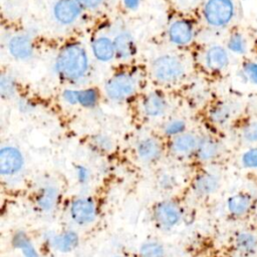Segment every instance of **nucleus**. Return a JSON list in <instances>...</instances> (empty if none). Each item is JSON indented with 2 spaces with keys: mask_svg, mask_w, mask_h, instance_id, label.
Wrapping results in <instances>:
<instances>
[{
  "mask_svg": "<svg viewBox=\"0 0 257 257\" xmlns=\"http://www.w3.org/2000/svg\"><path fill=\"white\" fill-rule=\"evenodd\" d=\"M228 54L223 47L214 45L206 51L205 63L209 69L213 71H220L228 65Z\"/></svg>",
  "mask_w": 257,
  "mask_h": 257,
  "instance_id": "obj_16",
  "label": "nucleus"
},
{
  "mask_svg": "<svg viewBox=\"0 0 257 257\" xmlns=\"http://www.w3.org/2000/svg\"><path fill=\"white\" fill-rule=\"evenodd\" d=\"M141 257H164L165 252L161 244L157 242H148L140 249Z\"/></svg>",
  "mask_w": 257,
  "mask_h": 257,
  "instance_id": "obj_27",
  "label": "nucleus"
},
{
  "mask_svg": "<svg viewBox=\"0 0 257 257\" xmlns=\"http://www.w3.org/2000/svg\"><path fill=\"white\" fill-rule=\"evenodd\" d=\"M24 165L22 153L13 146L2 147L0 150V173L3 176H12L21 171Z\"/></svg>",
  "mask_w": 257,
  "mask_h": 257,
  "instance_id": "obj_6",
  "label": "nucleus"
},
{
  "mask_svg": "<svg viewBox=\"0 0 257 257\" xmlns=\"http://www.w3.org/2000/svg\"><path fill=\"white\" fill-rule=\"evenodd\" d=\"M138 157L145 163L158 161L163 153L161 142L155 137H145L141 139L136 146Z\"/></svg>",
  "mask_w": 257,
  "mask_h": 257,
  "instance_id": "obj_12",
  "label": "nucleus"
},
{
  "mask_svg": "<svg viewBox=\"0 0 257 257\" xmlns=\"http://www.w3.org/2000/svg\"><path fill=\"white\" fill-rule=\"evenodd\" d=\"M98 99V91L93 87L77 89V104L81 105L82 107L92 108L97 104Z\"/></svg>",
  "mask_w": 257,
  "mask_h": 257,
  "instance_id": "obj_22",
  "label": "nucleus"
},
{
  "mask_svg": "<svg viewBox=\"0 0 257 257\" xmlns=\"http://www.w3.org/2000/svg\"><path fill=\"white\" fill-rule=\"evenodd\" d=\"M230 113V107L226 103H218L210 110L209 116L214 123L223 124L229 119Z\"/></svg>",
  "mask_w": 257,
  "mask_h": 257,
  "instance_id": "obj_25",
  "label": "nucleus"
},
{
  "mask_svg": "<svg viewBox=\"0 0 257 257\" xmlns=\"http://www.w3.org/2000/svg\"><path fill=\"white\" fill-rule=\"evenodd\" d=\"M52 246L58 251L68 252L75 248L78 243V236L74 231H67L62 234L56 235L52 241Z\"/></svg>",
  "mask_w": 257,
  "mask_h": 257,
  "instance_id": "obj_20",
  "label": "nucleus"
},
{
  "mask_svg": "<svg viewBox=\"0 0 257 257\" xmlns=\"http://www.w3.org/2000/svg\"><path fill=\"white\" fill-rule=\"evenodd\" d=\"M96 216V207L90 198L75 200L70 207V217L78 225L91 223Z\"/></svg>",
  "mask_w": 257,
  "mask_h": 257,
  "instance_id": "obj_11",
  "label": "nucleus"
},
{
  "mask_svg": "<svg viewBox=\"0 0 257 257\" xmlns=\"http://www.w3.org/2000/svg\"><path fill=\"white\" fill-rule=\"evenodd\" d=\"M7 49L10 55L17 60H28L34 54V44L32 38L27 34L13 35L8 43Z\"/></svg>",
  "mask_w": 257,
  "mask_h": 257,
  "instance_id": "obj_9",
  "label": "nucleus"
},
{
  "mask_svg": "<svg viewBox=\"0 0 257 257\" xmlns=\"http://www.w3.org/2000/svg\"><path fill=\"white\" fill-rule=\"evenodd\" d=\"M140 85L138 73L122 70L111 75L104 84V92L108 99L114 102H122L136 94Z\"/></svg>",
  "mask_w": 257,
  "mask_h": 257,
  "instance_id": "obj_2",
  "label": "nucleus"
},
{
  "mask_svg": "<svg viewBox=\"0 0 257 257\" xmlns=\"http://www.w3.org/2000/svg\"><path fill=\"white\" fill-rule=\"evenodd\" d=\"M195 37V28L188 19H177L168 28L169 41L180 47L189 45Z\"/></svg>",
  "mask_w": 257,
  "mask_h": 257,
  "instance_id": "obj_5",
  "label": "nucleus"
},
{
  "mask_svg": "<svg viewBox=\"0 0 257 257\" xmlns=\"http://www.w3.org/2000/svg\"><path fill=\"white\" fill-rule=\"evenodd\" d=\"M250 197L246 194H238L228 200L229 211L234 215H243L250 207Z\"/></svg>",
  "mask_w": 257,
  "mask_h": 257,
  "instance_id": "obj_23",
  "label": "nucleus"
},
{
  "mask_svg": "<svg viewBox=\"0 0 257 257\" xmlns=\"http://www.w3.org/2000/svg\"><path fill=\"white\" fill-rule=\"evenodd\" d=\"M141 1L142 0H123V4L126 9L136 10L140 6Z\"/></svg>",
  "mask_w": 257,
  "mask_h": 257,
  "instance_id": "obj_38",
  "label": "nucleus"
},
{
  "mask_svg": "<svg viewBox=\"0 0 257 257\" xmlns=\"http://www.w3.org/2000/svg\"><path fill=\"white\" fill-rule=\"evenodd\" d=\"M237 246L242 251H250L255 246L254 238L249 234H240L236 240Z\"/></svg>",
  "mask_w": 257,
  "mask_h": 257,
  "instance_id": "obj_30",
  "label": "nucleus"
},
{
  "mask_svg": "<svg viewBox=\"0 0 257 257\" xmlns=\"http://www.w3.org/2000/svg\"><path fill=\"white\" fill-rule=\"evenodd\" d=\"M56 74L64 80L79 81L89 70V58L80 43H67L57 53L54 61Z\"/></svg>",
  "mask_w": 257,
  "mask_h": 257,
  "instance_id": "obj_1",
  "label": "nucleus"
},
{
  "mask_svg": "<svg viewBox=\"0 0 257 257\" xmlns=\"http://www.w3.org/2000/svg\"><path fill=\"white\" fill-rule=\"evenodd\" d=\"M243 135L248 142H256L257 141V122H252L248 124L245 127Z\"/></svg>",
  "mask_w": 257,
  "mask_h": 257,
  "instance_id": "obj_34",
  "label": "nucleus"
},
{
  "mask_svg": "<svg viewBox=\"0 0 257 257\" xmlns=\"http://www.w3.org/2000/svg\"><path fill=\"white\" fill-rule=\"evenodd\" d=\"M76 176L80 183H85L88 180L89 177V171L87 168L83 166H77L76 167Z\"/></svg>",
  "mask_w": 257,
  "mask_h": 257,
  "instance_id": "obj_37",
  "label": "nucleus"
},
{
  "mask_svg": "<svg viewBox=\"0 0 257 257\" xmlns=\"http://www.w3.org/2000/svg\"><path fill=\"white\" fill-rule=\"evenodd\" d=\"M81 5L76 0H57L52 9L53 17L61 25L74 23L81 14Z\"/></svg>",
  "mask_w": 257,
  "mask_h": 257,
  "instance_id": "obj_7",
  "label": "nucleus"
},
{
  "mask_svg": "<svg viewBox=\"0 0 257 257\" xmlns=\"http://www.w3.org/2000/svg\"><path fill=\"white\" fill-rule=\"evenodd\" d=\"M234 14L232 0H208L203 9L205 21L213 27L227 25Z\"/></svg>",
  "mask_w": 257,
  "mask_h": 257,
  "instance_id": "obj_4",
  "label": "nucleus"
},
{
  "mask_svg": "<svg viewBox=\"0 0 257 257\" xmlns=\"http://www.w3.org/2000/svg\"><path fill=\"white\" fill-rule=\"evenodd\" d=\"M18 108L23 112H30L34 109V105L31 100L26 98H21L18 101Z\"/></svg>",
  "mask_w": 257,
  "mask_h": 257,
  "instance_id": "obj_36",
  "label": "nucleus"
},
{
  "mask_svg": "<svg viewBox=\"0 0 257 257\" xmlns=\"http://www.w3.org/2000/svg\"><path fill=\"white\" fill-rule=\"evenodd\" d=\"M218 187L217 178L209 173H202L194 181V189L200 195L213 193Z\"/></svg>",
  "mask_w": 257,
  "mask_h": 257,
  "instance_id": "obj_19",
  "label": "nucleus"
},
{
  "mask_svg": "<svg viewBox=\"0 0 257 257\" xmlns=\"http://www.w3.org/2000/svg\"><path fill=\"white\" fill-rule=\"evenodd\" d=\"M152 74L161 83H175L186 73V66L182 59L173 54H163L155 58L151 66Z\"/></svg>",
  "mask_w": 257,
  "mask_h": 257,
  "instance_id": "obj_3",
  "label": "nucleus"
},
{
  "mask_svg": "<svg viewBox=\"0 0 257 257\" xmlns=\"http://www.w3.org/2000/svg\"><path fill=\"white\" fill-rule=\"evenodd\" d=\"M163 130L166 136L175 138L186 132V122L180 118L171 119L167 123H165Z\"/></svg>",
  "mask_w": 257,
  "mask_h": 257,
  "instance_id": "obj_26",
  "label": "nucleus"
},
{
  "mask_svg": "<svg viewBox=\"0 0 257 257\" xmlns=\"http://www.w3.org/2000/svg\"><path fill=\"white\" fill-rule=\"evenodd\" d=\"M243 164L248 168H257V148L246 152L242 158Z\"/></svg>",
  "mask_w": 257,
  "mask_h": 257,
  "instance_id": "obj_31",
  "label": "nucleus"
},
{
  "mask_svg": "<svg viewBox=\"0 0 257 257\" xmlns=\"http://www.w3.org/2000/svg\"><path fill=\"white\" fill-rule=\"evenodd\" d=\"M243 69L251 82L257 84V63L251 61L245 62L243 65Z\"/></svg>",
  "mask_w": 257,
  "mask_h": 257,
  "instance_id": "obj_32",
  "label": "nucleus"
},
{
  "mask_svg": "<svg viewBox=\"0 0 257 257\" xmlns=\"http://www.w3.org/2000/svg\"><path fill=\"white\" fill-rule=\"evenodd\" d=\"M143 113L150 118H158L164 115L168 109V100L160 91H151L142 100Z\"/></svg>",
  "mask_w": 257,
  "mask_h": 257,
  "instance_id": "obj_10",
  "label": "nucleus"
},
{
  "mask_svg": "<svg viewBox=\"0 0 257 257\" xmlns=\"http://www.w3.org/2000/svg\"><path fill=\"white\" fill-rule=\"evenodd\" d=\"M219 152L217 142L210 137H203L199 139L196 155L201 161H210L214 159Z\"/></svg>",
  "mask_w": 257,
  "mask_h": 257,
  "instance_id": "obj_17",
  "label": "nucleus"
},
{
  "mask_svg": "<svg viewBox=\"0 0 257 257\" xmlns=\"http://www.w3.org/2000/svg\"><path fill=\"white\" fill-rule=\"evenodd\" d=\"M181 216L180 207L173 201H163L154 209V217L157 223L164 228L175 226L180 221Z\"/></svg>",
  "mask_w": 257,
  "mask_h": 257,
  "instance_id": "obj_8",
  "label": "nucleus"
},
{
  "mask_svg": "<svg viewBox=\"0 0 257 257\" xmlns=\"http://www.w3.org/2000/svg\"><path fill=\"white\" fill-rule=\"evenodd\" d=\"M91 52L100 62H109L115 55L113 39L108 36H98L91 42Z\"/></svg>",
  "mask_w": 257,
  "mask_h": 257,
  "instance_id": "obj_14",
  "label": "nucleus"
},
{
  "mask_svg": "<svg viewBox=\"0 0 257 257\" xmlns=\"http://www.w3.org/2000/svg\"><path fill=\"white\" fill-rule=\"evenodd\" d=\"M199 139L193 133H183L175 138L171 142V151L177 156H189L196 153L199 144Z\"/></svg>",
  "mask_w": 257,
  "mask_h": 257,
  "instance_id": "obj_13",
  "label": "nucleus"
},
{
  "mask_svg": "<svg viewBox=\"0 0 257 257\" xmlns=\"http://www.w3.org/2000/svg\"><path fill=\"white\" fill-rule=\"evenodd\" d=\"M13 246L19 249L25 257H38V254L30 239L23 232H17L12 239Z\"/></svg>",
  "mask_w": 257,
  "mask_h": 257,
  "instance_id": "obj_21",
  "label": "nucleus"
},
{
  "mask_svg": "<svg viewBox=\"0 0 257 257\" xmlns=\"http://www.w3.org/2000/svg\"><path fill=\"white\" fill-rule=\"evenodd\" d=\"M81 7L87 8V9H95L98 6H100L104 0H76Z\"/></svg>",
  "mask_w": 257,
  "mask_h": 257,
  "instance_id": "obj_35",
  "label": "nucleus"
},
{
  "mask_svg": "<svg viewBox=\"0 0 257 257\" xmlns=\"http://www.w3.org/2000/svg\"><path fill=\"white\" fill-rule=\"evenodd\" d=\"M61 97L64 102L70 105L77 104V89H71V88L64 89L61 93Z\"/></svg>",
  "mask_w": 257,
  "mask_h": 257,
  "instance_id": "obj_33",
  "label": "nucleus"
},
{
  "mask_svg": "<svg viewBox=\"0 0 257 257\" xmlns=\"http://www.w3.org/2000/svg\"><path fill=\"white\" fill-rule=\"evenodd\" d=\"M228 48L235 53H244L246 50V43L245 39L242 35L235 33L232 34L228 40Z\"/></svg>",
  "mask_w": 257,
  "mask_h": 257,
  "instance_id": "obj_29",
  "label": "nucleus"
},
{
  "mask_svg": "<svg viewBox=\"0 0 257 257\" xmlns=\"http://www.w3.org/2000/svg\"><path fill=\"white\" fill-rule=\"evenodd\" d=\"M115 55L119 59H130L137 51V46L133 35L128 31H121L113 38Z\"/></svg>",
  "mask_w": 257,
  "mask_h": 257,
  "instance_id": "obj_15",
  "label": "nucleus"
},
{
  "mask_svg": "<svg viewBox=\"0 0 257 257\" xmlns=\"http://www.w3.org/2000/svg\"><path fill=\"white\" fill-rule=\"evenodd\" d=\"M17 81L9 73H2L0 77V94L3 98H11L16 94Z\"/></svg>",
  "mask_w": 257,
  "mask_h": 257,
  "instance_id": "obj_24",
  "label": "nucleus"
},
{
  "mask_svg": "<svg viewBox=\"0 0 257 257\" xmlns=\"http://www.w3.org/2000/svg\"><path fill=\"white\" fill-rule=\"evenodd\" d=\"M92 146L101 152H109L113 148V141L104 134H96L91 139Z\"/></svg>",
  "mask_w": 257,
  "mask_h": 257,
  "instance_id": "obj_28",
  "label": "nucleus"
},
{
  "mask_svg": "<svg viewBox=\"0 0 257 257\" xmlns=\"http://www.w3.org/2000/svg\"><path fill=\"white\" fill-rule=\"evenodd\" d=\"M58 198V192L55 187L52 186H46L42 188L36 199L37 206L42 210V211H50L52 208L55 206L56 201Z\"/></svg>",
  "mask_w": 257,
  "mask_h": 257,
  "instance_id": "obj_18",
  "label": "nucleus"
}]
</instances>
